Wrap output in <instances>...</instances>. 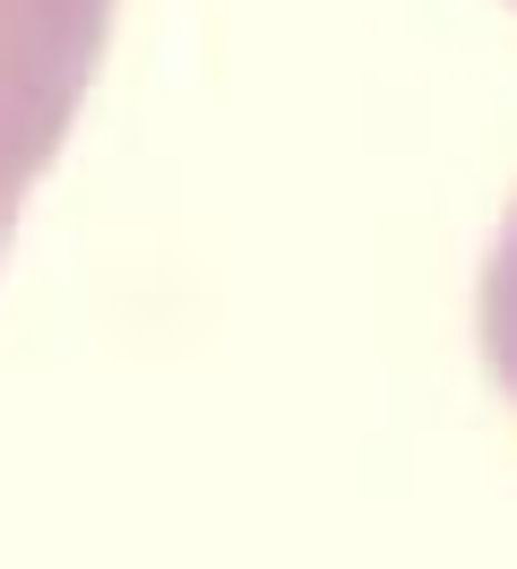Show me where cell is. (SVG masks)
Masks as SVG:
<instances>
[{
    "label": "cell",
    "mask_w": 517,
    "mask_h": 569,
    "mask_svg": "<svg viewBox=\"0 0 517 569\" xmlns=\"http://www.w3.org/2000/svg\"><path fill=\"white\" fill-rule=\"evenodd\" d=\"M103 0H0V242L87 87Z\"/></svg>",
    "instance_id": "6da1fadb"
}]
</instances>
